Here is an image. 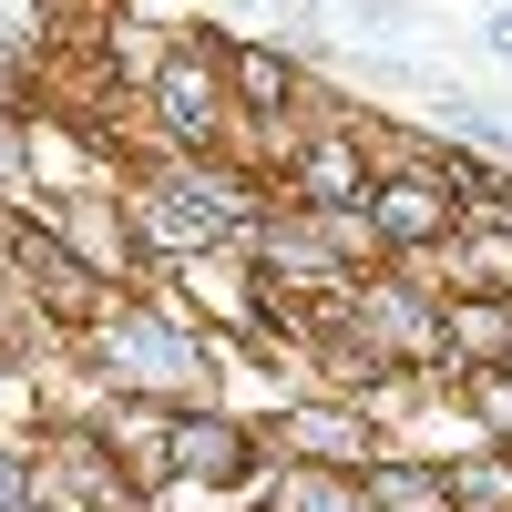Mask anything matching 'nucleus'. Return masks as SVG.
I'll list each match as a JSON object with an SVG mask.
<instances>
[{
  "mask_svg": "<svg viewBox=\"0 0 512 512\" xmlns=\"http://www.w3.org/2000/svg\"><path fill=\"white\" fill-rule=\"evenodd\" d=\"M41 31V11H31V0H0V41H31Z\"/></svg>",
  "mask_w": 512,
  "mask_h": 512,
  "instance_id": "nucleus-10",
  "label": "nucleus"
},
{
  "mask_svg": "<svg viewBox=\"0 0 512 512\" xmlns=\"http://www.w3.org/2000/svg\"><path fill=\"white\" fill-rule=\"evenodd\" d=\"M164 451H175L185 472H205V482H236L246 472V441L226 431V420H164Z\"/></svg>",
  "mask_w": 512,
  "mask_h": 512,
  "instance_id": "nucleus-3",
  "label": "nucleus"
},
{
  "mask_svg": "<svg viewBox=\"0 0 512 512\" xmlns=\"http://www.w3.org/2000/svg\"><path fill=\"white\" fill-rule=\"evenodd\" d=\"M369 205H379V236H390V246L451 226V195H441V185H369Z\"/></svg>",
  "mask_w": 512,
  "mask_h": 512,
  "instance_id": "nucleus-4",
  "label": "nucleus"
},
{
  "mask_svg": "<svg viewBox=\"0 0 512 512\" xmlns=\"http://www.w3.org/2000/svg\"><path fill=\"white\" fill-rule=\"evenodd\" d=\"M297 195H308V205H369V175H359L349 144H318L308 175H297Z\"/></svg>",
  "mask_w": 512,
  "mask_h": 512,
  "instance_id": "nucleus-5",
  "label": "nucleus"
},
{
  "mask_svg": "<svg viewBox=\"0 0 512 512\" xmlns=\"http://www.w3.org/2000/svg\"><path fill=\"white\" fill-rule=\"evenodd\" d=\"M451 492H461V502H472V512H512V482H502V472H461Z\"/></svg>",
  "mask_w": 512,
  "mask_h": 512,
  "instance_id": "nucleus-9",
  "label": "nucleus"
},
{
  "mask_svg": "<svg viewBox=\"0 0 512 512\" xmlns=\"http://www.w3.org/2000/svg\"><path fill=\"white\" fill-rule=\"evenodd\" d=\"M236 82H246V103H287V62H277V52H246Z\"/></svg>",
  "mask_w": 512,
  "mask_h": 512,
  "instance_id": "nucleus-8",
  "label": "nucleus"
},
{
  "mask_svg": "<svg viewBox=\"0 0 512 512\" xmlns=\"http://www.w3.org/2000/svg\"><path fill=\"white\" fill-rule=\"evenodd\" d=\"M11 256H21V267L41 277V297H52V308H62V318H93V277H82V267H72V256H62L52 236H41V226H11Z\"/></svg>",
  "mask_w": 512,
  "mask_h": 512,
  "instance_id": "nucleus-2",
  "label": "nucleus"
},
{
  "mask_svg": "<svg viewBox=\"0 0 512 512\" xmlns=\"http://www.w3.org/2000/svg\"><path fill=\"white\" fill-rule=\"evenodd\" d=\"M482 410H492V420H502V441H512V379H502V369H492V379H482Z\"/></svg>",
  "mask_w": 512,
  "mask_h": 512,
  "instance_id": "nucleus-11",
  "label": "nucleus"
},
{
  "mask_svg": "<svg viewBox=\"0 0 512 512\" xmlns=\"http://www.w3.org/2000/svg\"><path fill=\"white\" fill-rule=\"evenodd\" d=\"M236 216H246V195H154L144 205V236L154 246H216Z\"/></svg>",
  "mask_w": 512,
  "mask_h": 512,
  "instance_id": "nucleus-1",
  "label": "nucleus"
},
{
  "mask_svg": "<svg viewBox=\"0 0 512 512\" xmlns=\"http://www.w3.org/2000/svg\"><path fill=\"white\" fill-rule=\"evenodd\" d=\"M0 512H31V502H21V472H11V461H0Z\"/></svg>",
  "mask_w": 512,
  "mask_h": 512,
  "instance_id": "nucleus-12",
  "label": "nucleus"
},
{
  "mask_svg": "<svg viewBox=\"0 0 512 512\" xmlns=\"http://www.w3.org/2000/svg\"><path fill=\"white\" fill-rule=\"evenodd\" d=\"M369 502L379 512H451V482L441 472H369Z\"/></svg>",
  "mask_w": 512,
  "mask_h": 512,
  "instance_id": "nucleus-6",
  "label": "nucleus"
},
{
  "mask_svg": "<svg viewBox=\"0 0 512 512\" xmlns=\"http://www.w3.org/2000/svg\"><path fill=\"white\" fill-rule=\"evenodd\" d=\"M164 123H175V134H216V103H205V82L175 62L164 72Z\"/></svg>",
  "mask_w": 512,
  "mask_h": 512,
  "instance_id": "nucleus-7",
  "label": "nucleus"
},
{
  "mask_svg": "<svg viewBox=\"0 0 512 512\" xmlns=\"http://www.w3.org/2000/svg\"><path fill=\"white\" fill-rule=\"evenodd\" d=\"M492 52H512V21H492Z\"/></svg>",
  "mask_w": 512,
  "mask_h": 512,
  "instance_id": "nucleus-13",
  "label": "nucleus"
}]
</instances>
